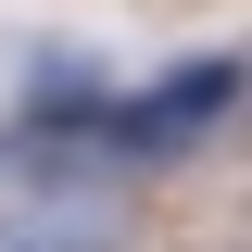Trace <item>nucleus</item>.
I'll use <instances>...</instances> for the list:
<instances>
[{
  "instance_id": "nucleus-2",
  "label": "nucleus",
  "mask_w": 252,
  "mask_h": 252,
  "mask_svg": "<svg viewBox=\"0 0 252 252\" xmlns=\"http://www.w3.org/2000/svg\"><path fill=\"white\" fill-rule=\"evenodd\" d=\"M0 252H126L114 189H38L26 215H0Z\"/></svg>"
},
{
  "instance_id": "nucleus-1",
  "label": "nucleus",
  "mask_w": 252,
  "mask_h": 252,
  "mask_svg": "<svg viewBox=\"0 0 252 252\" xmlns=\"http://www.w3.org/2000/svg\"><path fill=\"white\" fill-rule=\"evenodd\" d=\"M227 114H240V63H227V51H202V63H177L164 89L101 101V126H89V139H101V164H152V177H164V164H189Z\"/></svg>"
}]
</instances>
